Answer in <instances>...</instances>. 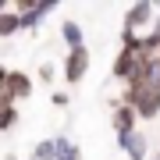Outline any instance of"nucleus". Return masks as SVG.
Masks as SVG:
<instances>
[{
    "mask_svg": "<svg viewBox=\"0 0 160 160\" xmlns=\"http://www.w3.org/2000/svg\"><path fill=\"white\" fill-rule=\"evenodd\" d=\"M153 11L157 7L149 4V0H139V4L128 7L125 14V32H121V43H142L149 29H153Z\"/></svg>",
    "mask_w": 160,
    "mask_h": 160,
    "instance_id": "f257e3e1",
    "label": "nucleus"
},
{
    "mask_svg": "<svg viewBox=\"0 0 160 160\" xmlns=\"http://www.w3.org/2000/svg\"><path fill=\"white\" fill-rule=\"evenodd\" d=\"M121 103H128L132 110H135V118H157L160 114V89L157 86H149V82H142V86H128L125 92V100Z\"/></svg>",
    "mask_w": 160,
    "mask_h": 160,
    "instance_id": "f03ea898",
    "label": "nucleus"
},
{
    "mask_svg": "<svg viewBox=\"0 0 160 160\" xmlns=\"http://www.w3.org/2000/svg\"><path fill=\"white\" fill-rule=\"evenodd\" d=\"M89 64H92V57H89L86 46H78V50H68V53H64V82H68V86H78V82L86 78Z\"/></svg>",
    "mask_w": 160,
    "mask_h": 160,
    "instance_id": "7ed1b4c3",
    "label": "nucleus"
},
{
    "mask_svg": "<svg viewBox=\"0 0 160 160\" xmlns=\"http://www.w3.org/2000/svg\"><path fill=\"white\" fill-rule=\"evenodd\" d=\"M32 78L25 71H7V82H4V100H11V103H22V100H29L32 96Z\"/></svg>",
    "mask_w": 160,
    "mask_h": 160,
    "instance_id": "20e7f679",
    "label": "nucleus"
},
{
    "mask_svg": "<svg viewBox=\"0 0 160 160\" xmlns=\"http://www.w3.org/2000/svg\"><path fill=\"white\" fill-rule=\"evenodd\" d=\"M53 7H57L53 0H36V4H32L25 14H18V18H22V32H36L43 18H46V14H53Z\"/></svg>",
    "mask_w": 160,
    "mask_h": 160,
    "instance_id": "39448f33",
    "label": "nucleus"
},
{
    "mask_svg": "<svg viewBox=\"0 0 160 160\" xmlns=\"http://www.w3.org/2000/svg\"><path fill=\"white\" fill-rule=\"evenodd\" d=\"M118 149H121V153H128V160H146L149 142L139 135V132H128V135H118Z\"/></svg>",
    "mask_w": 160,
    "mask_h": 160,
    "instance_id": "423d86ee",
    "label": "nucleus"
},
{
    "mask_svg": "<svg viewBox=\"0 0 160 160\" xmlns=\"http://www.w3.org/2000/svg\"><path fill=\"white\" fill-rule=\"evenodd\" d=\"M135 110L128 107V103H118L114 110H110V125H114V132L118 135H128V132H135Z\"/></svg>",
    "mask_w": 160,
    "mask_h": 160,
    "instance_id": "0eeeda50",
    "label": "nucleus"
},
{
    "mask_svg": "<svg viewBox=\"0 0 160 160\" xmlns=\"http://www.w3.org/2000/svg\"><path fill=\"white\" fill-rule=\"evenodd\" d=\"M61 39H64V46H68V50H78V46H86V32H82V25L78 22H64L61 25Z\"/></svg>",
    "mask_w": 160,
    "mask_h": 160,
    "instance_id": "6e6552de",
    "label": "nucleus"
},
{
    "mask_svg": "<svg viewBox=\"0 0 160 160\" xmlns=\"http://www.w3.org/2000/svg\"><path fill=\"white\" fill-rule=\"evenodd\" d=\"M22 32V18H18L14 11H4L0 14V39H11V36Z\"/></svg>",
    "mask_w": 160,
    "mask_h": 160,
    "instance_id": "1a4fd4ad",
    "label": "nucleus"
},
{
    "mask_svg": "<svg viewBox=\"0 0 160 160\" xmlns=\"http://www.w3.org/2000/svg\"><path fill=\"white\" fill-rule=\"evenodd\" d=\"M18 125V107L11 100H0V132H11Z\"/></svg>",
    "mask_w": 160,
    "mask_h": 160,
    "instance_id": "9d476101",
    "label": "nucleus"
},
{
    "mask_svg": "<svg viewBox=\"0 0 160 160\" xmlns=\"http://www.w3.org/2000/svg\"><path fill=\"white\" fill-rule=\"evenodd\" d=\"M57 142V160H82V153H78V146L71 142V139H64V135H57L53 139Z\"/></svg>",
    "mask_w": 160,
    "mask_h": 160,
    "instance_id": "9b49d317",
    "label": "nucleus"
},
{
    "mask_svg": "<svg viewBox=\"0 0 160 160\" xmlns=\"http://www.w3.org/2000/svg\"><path fill=\"white\" fill-rule=\"evenodd\" d=\"M32 160H57V142H53V139L36 142L32 146Z\"/></svg>",
    "mask_w": 160,
    "mask_h": 160,
    "instance_id": "f8f14e48",
    "label": "nucleus"
},
{
    "mask_svg": "<svg viewBox=\"0 0 160 160\" xmlns=\"http://www.w3.org/2000/svg\"><path fill=\"white\" fill-rule=\"evenodd\" d=\"M39 78L43 82H53V78H57V64H43V68H39Z\"/></svg>",
    "mask_w": 160,
    "mask_h": 160,
    "instance_id": "ddd939ff",
    "label": "nucleus"
},
{
    "mask_svg": "<svg viewBox=\"0 0 160 160\" xmlns=\"http://www.w3.org/2000/svg\"><path fill=\"white\" fill-rule=\"evenodd\" d=\"M50 103H53V107H68V92H53V96H50Z\"/></svg>",
    "mask_w": 160,
    "mask_h": 160,
    "instance_id": "4468645a",
    "label": "nucleus"
},
{
    "mask_svg": "<svg viewBox=\"0 0 160 160\" xmlns=\"http://www.w3.org/2000/svg\"><path fill=\"white\" fill-rule=\"evenodd\" d=\"M149 36H153V39L160 43V18H157V22H153V29H149Z\"/></svg>",
    "mask_w": 160,
    "mask_h": 160,
    "instance_id": "2eb2a0df",
    "label": "nucleus"
},
{
    "mask_svg": "<svg viewBox=\"0 0 160 160\" xmlns=\"http://www.w3.org/2000/svg\"><path fill=\"white\" fill-rule=\"evenodd\" d=\"M157 160H160V153H157Z\"/></svg>",
    "mask_w": 160,
    "mask_h": 160,
    "instance_id": "dca6fc26",
    "label": "nucleus"
}]
</instances>
